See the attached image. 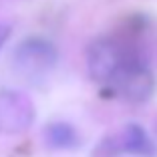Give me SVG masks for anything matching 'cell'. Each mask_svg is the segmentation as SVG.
Listing matches in <instances>:
<instances>
[{"label":"cell","instance_id":"6da1fadb","mask_svg":"<svg viewBox=\"0 0 157 157\" xmlns=\"http://www.w3.org/2000/svg\"><path fill=\"white\" fill-rule=\"evenodd\" d=\"M107 85L113 89L115 95L129 103H145L155 89L151 71L133 55H127L123 65L115 71Z\"/></svg>","mask_w":157,"mask_h":157},{"label":"cell","instance_id":"7a4b0ae2","mask_svg":"<svg viewBox=\"0 0 157 157\" xmlns=\"http://www.w3.org/2000/svg\"><path fill=\"white\" fill-rule=\"evenodd\" d=\"M56 60H59V52L55 44L36 36L22 40L14 48L12 55L14 69L28 78H38L48 75L56 67Z\"/></svg>","mask_w":157,"mask_h":157},{"label":"cell","instance_id":"3957f363","mask_svg":"<svg viewBox=\"0 0 157 157\" xmlns=\"http://www.w3.org/2000/svg\"><path fill=\"white\" fill-rule=\"evenodd\" d=\"M34 103L28 95L12 89L0 91V135H18L34 123Z\"/></svg>","mask_w":157,"mask_h":157},{"label":"cell","instance_id":"277c9868","mask_svg":"<svg viewBox=\"0 0 157 157\" xmlns=\"http://www.w3.org/2000/svg\"><path fill=\"white\" fill-rule=\"evenodd\" d=\"M129 52L111 38H99L87 48V71L93 81L107 85Z\"/></svg>","mask_w":157,"mask_h":157},{"label":"cell","instance_id":"5b68a950","mask_svg":"<svg viewBox=\"0 0 157 157\" xmlns=\"http://www.w3.org/2000/svg\"><path fill=\"white\" fill-rule=\"evenodd\" d=\"M115 143H117V151H127L131 155H145V157H151L155 151V145L151 143L149 135L145 133V129L141 125H127L123 129V133L119 137H115Z\"/></svg>","mask_w":157,"mask_h":157},{"label":"cell","instance_id":"8992f818","mask_svg":"<svg viewBox=\"0 0 157 157\" xmlns=\"http://www.w3.org/2000/svg\"><path fill=\"white\" fill-rule=\"evenodd\" d=\"M46 145L52 149H73L78 145V133L73 125L65 121H55L44 129Z\"/></svg>","mask_w":157,"mask_h":157},{"label":"cell","instance_id":"52a82bcc","mask_svg":"<svg viewBox=\"0 0 157 157\" xmlns=\"http://www.w3.org/2000/svg\"><path fill=\"white\" fill-rule=\"evenodd\" d=\"M8 36H10V26L0 22V48L4 46V42L8 40Z\"/></svg>","mask_w":157,"mask_h":157}]
</instances>
